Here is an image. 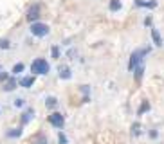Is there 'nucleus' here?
I'll list each match as a JSON object with an SVG mask.
<instances>
[{"label": "nucleus", "instance_id": "nucleus-10", "mask_svg": "<svg viewBox=\"0 0 164 144\" xmlns=\"http://www.w3.org/2000/svg\"><path fill=\"white\" fill-rule=\"evenodd\" d=\"M152 110V106H150V103L148 101H143V103L139 104V108H137V115L141 117V115H144L146 112H150Z\"/></svg>", "mask_w": 164, "mask_h": 144}, {"label": "nucleus", "instance_id": "nucleus-26", "mask_svg": "<svg viewBox=\"0 0 164 144\" xmlns=\"http://www.w3.org/2000/svg\"><path fill=\"white\" fill-rule=\"evenodd\" d=\"M0 72H2V67H0Z\"/></svg>", "mask_w": 164, "mask_h": 144}, {"label": "nucleus", "instance_id": "nucleus-14", "mask_svg": "<svg viewBox=\"0 0 164 144\" xmlns=\"http://www.w3.org/2000/svg\"><path fill=\"white\" fill-rule=\"evenodd\" d=\"M141 133H143V128H141V124H139V123H133V124H132V135H133V137H139Z\"/></svg>", "mask_w": 164, "mask_h": 144}, {"label": "nucleus", "instance_id": "nucleus-3", "mask_svg": "<svg viewBox=\"0 0 164 144\" xmlns=\"http://www.w3.org/2000/svg\"><path fill=\"white\" fill-rule=\"evenodd\" d=\"M40 13H41L40 4H32L31 7L27 9V15H25V18H27V22L34 23V22H38V20H40Z\"/></svg>", "mask_w": 164, "mask_h": 144}, {"label": "nucleus", "instance_id": "nucleus-1", "mask_svg": "<svg viewBox=\"0 0 164 144\" xmlns=\"http://www.w3.org/2000/svg\"><path fill=\"white\" fill-rule=\"evenodd\" d=\"M49 70H51V67H49L47 60H43V58H36V60L31 63L32 74H41V76H45V74H49Z\"/></svg>", "mask_w": 164, "mask_h": 144}, {"label": "nucleus", "instance_id": "nucleus-13", "mask_svg": "<svg viewBox=\"0 0 164 144\" xmlns=\"http://www.w3.org/2000/svg\"><path fill=\"white\" fill-rule=\"evenodd\" d=\"M108 9L110 11H119L121 9V0H110V4H108Z\"/></svg>", "mask_w": 164, "mask_h": 144}, {"label": "nucleus", "instance_id": "nucleus-8", "mask_svg": "<svg viewBox=\"0 0 164 144\" xmlns=\"http://www.w3.org/2000/svg\"><path fill=\"white\" fill-rule=\"evenodd\" d=\"M152 40H153L155 47H161L162 45V36H161V32H159V29H152Z\"/></svg>", "mask_w": 164, "mask_h": 144}, {"label": "nucleus", "instance_id": "nucleus-23", "mask_svg": "<svg viewBox=\"0 0 164 144\" xmlns=\"http://www.w3.org/2000/svg\"><path fill=\"white\" fill-rule=\"evenodd\" d=\"M9 79V74L7 72H0V81H7Z\"/></svg>", "mask_w": 164, "mask_h": 144}, {"label": "nucleus", "instance_id": "nucleus-20", "mask_svg": "<svg viewBox=\"0 0 164 144\" xmlns=\"http://www.w3.org/2000/svg\"><path fill=\"white\" fill-rule=\"evenodd\" d=\"M9 47H11L9 40H6V38H2V40H0V49H9Z\"/></svg>", "mask_w": 164, "mask_h": 144}, {"label": "nucleus", "instance_id": "nucleus-21", "mask_svg": "<svg viewBox=\"0 0 164 144\" xmlns=\"http://www.w3.org/2000/svg\"><path fill=\"white\" fill-rule=\"evenodd\" d=\"M24 104H25V101H24L22 97H16V99H15V106H16V108H22Z\"/></svg>", "mask_w": 164, "mask_h": 144}, {"label": "nucleus", "instance_id": "nucleus-19", "mask_svg": "<svg viewBox=\"0 0 164 144\" xmlns=\"http://www.w3.org/2000/svg\"><path fill=\"white\" fill-rule=\"evenodd\" d=\"M58 142H60V144H69V141H67V137H65V133H63V132H60V133H58Z\"/></svg>", "mask_w": 164, "mask_h": 144}, {"label": "nucleus", "instance_id": "nucleus-11", "mask_svg": "<svg viewBox=\"0 0 164 144\" xmlns=\"http://www.w3.org/2000/svg\"><path fill=\"white\" fill-rule=\"evenodd\" d=\"M72 72L69 67H60V79H71Z\"/></svg>", "mask_w": 164, "mask_h": 144}, {"label": "nucleus", "instance_id": "nucleus-22", "mask_svg": "<svg viewBox=\"0 0 164 144\" xmlns=\"http://www.w3.org/2000/svg\"><path fill=\"white\" fill-rule=\"evenodd\" d=\"M148 135H150V139H157V137H159V132H157V130H150Z\"/></svg>", "mask_w": 164, "mask_h": 144}, {"label": "nucleus", "instance_id": "nucleus-17", "mask_svg": "<svg viewBox=\"0 0 164 144\" xmlns=\"http://www.w3.org/2000/svg\"><path fill=\"white\" fill-rule=\"evenodd\" d=\"M32 144H49V141H47V137H45L43 133H40L38 137H36V141H34Z\"/></svg>", "mask_w": 164, "mask_h": 144}, {"label": "nucleus", "instance_id": "nucleus-2", "mask_svg": "<svg viewBox=\"0 0 164 144\" xmlns=\"http://www.w3.org/2000/svg\"><path fill=\"white\" fill-rule=\"evenodd\" d=\"M31 34L32 36H36V38H43V36H47L49 32H51V29H49V25L47 23H41V22H34V23H31Z\"/></svg>", "mask_w": 164, "mask_h": 144}, {"label": "nucleus", "instance_id": "nucleus-6", "mask_svg": "<svg viewBox=\"0 0 164 144\" xmlns=\"http://www.w3.org/2000/svg\"><path fill=\"white\" fill-rule=\"evenodd\" d=\"M16 87H18V81H16L15 78H9V79L6 81V85L2 87V90H4V92H13Z\"/></svg>", "mask_w": 164, "mask_h": 144}, {"label": "nucleus", "instance_id": "nucleus-4", "mask_svg": "<svg viewBox=\"0 0 164 144\" xmlns=\"http://www.w3.org/2000/svg\"><path fill=\"white\" fill-rule=\"evenodd\" d=\"M49 123H51L54 128L62 130L63 124H65V117H63V113H60V112H52L51 115H49Z\"/></svg>", "mask_w": 164, "mask_h": 144}, {"label": "nucleus", "instance_id": "nucleus-16", "mask_svg": "<svg viewBox=\"0 0 164 144\" xmlns=\"http://www.w3.org/2000/svg\"><path fill=\"white\" fill-rule=\"evenodd\" d=\"M56 104H58V99H56V97H47V99H45V106H47V108H56Z\"/></svg>", "mask_w": 164, "mask_h": 144}, {"label": "nucleus", "instance_id": "nucleus-24", "mask_svg": "<svg viewBox=\"0 0 164 144\" xmlns=\"http://www.w3.org/2000/svg\"><path fill=\"white\" fill-rule=\"evenodd\" d=\"M81 92L85 94V95H88V92H90V88H88V87L85 85V87H81Z\"/></svg>", "mask_w": 164, "mask_h": 144}, {"label": "nucleus", "instance_id": "nucleus-7", "mask_svg": "<svg viewBox=\"0 0 164 144\" xmlns=\"http://www.w3.org/2000/svg\"><path fill=\"white\" fill-rule=\"evenodd\" d=\"M143 76H144V63H141V65L135 69V72H133V79H135V83H137V85L143 81Z\"/></svg>", "mask_w": 164, "mask_h": 144}, {"label": "nucleus", "instance_id": "nucleus-15", "mask_svg": "<svg viewBox=\"0 0 164 144\" xmlns=\"http://www.w3.org/2000/svg\"><path fill=\"white\" fill-rule=\"evenodd\" d=\"M24 69H25V65H24V63H16V65H15V67H13V76H18V74H22V72H24Z\"/></svg>", "mask_w": 164, "mask_h": 144}, {"label": "nucleus", "instance_id": "nucleus-5", "mask_svg": "<svg viewBox=\"0 0 164 144\" xmlns=\"http://www.w3.org/2000/svg\"><path fill=\"white\" fill-rule=\"evenodd\" d=\"M34 117V110L32 108H27L25 112L22 113V119H20V123H22V126H25V124H29L31 123V119Z\"/></svg>", "mask_w": 164, "mask_h": 144}, {"label": "nucleus", "instance_id": "nucleus-25", "mask_svg": "<svg viewBox=\"0 0 164 144\" xmlns=\"http://www.w3.org/2000/svg\"><path fill=\"white\" fill-rule=\"evenodd\" d=\"M144 25H152V18H150V16H148V18L144 20Z\"/></svg>", "mask_w": 164, "mask_h": 144}, {"label": "nucleus", "instance_id": "nucleus-12", "mask_svg": "<svg viewBox=\"0 0 164 144\" xmlns=\"http://www.w3.org/2000/svg\"><path fill=\"white\" fill-rule=\"evenodd\" d=\"M6 135H7L9 139H18V137H22V126L20 128H11Z\"/></svg>", "mask_w": 164, "mask_h": 144}, {"label": "nucleus", "instance_id": "nucleus-9", "mask_svg": "<svg viewBox=\"0 0 164 144\" xmlns=\"http://www.w3.org/2000/svg\"><path fill=\"white\" fill-rule=\"evenodd\" d=\"M32 85H34V76H25L20 79V87H24V88H31Z\"/></svg>", "mask_w": 164, "mask_h": 144}, {"label": "nucleus", "instance_id": "nucleus-18", "mask_svg": "<svg viewBox=\"0 0 164 144\" xmlns=\"http://www.w3.org/2000/svg\"><path fill=\"white\" fill-rule=\"evenodd\" d=\"M51 56L54 58V60H58V58H60V47H52L51 49Z\"/></svg>", "mask_w": 164, "mask_h": 144}]
</instances>
